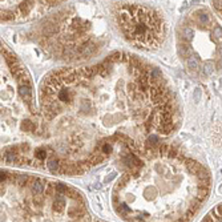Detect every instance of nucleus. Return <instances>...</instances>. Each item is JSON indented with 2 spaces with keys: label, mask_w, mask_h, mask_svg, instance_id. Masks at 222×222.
Instances as JSON below:
<instances>
[{
  "label": "nucleus",
  "mask_w": 222,
  "mask_h": 222,
  "mask_svg": "<svg viewBox=\"0 0 222 222\" xmlns=\"http://www.w3.org/2000/svg\"><path fill=\"white\" fill-rule=\"evenodd\" d=\"M41 129L17 165L81 176L114 152L121 158L162 142L181 113L157 67L126 52L89 65L56 69L39 89Z\"/></svg>",
  "instance_id": "1"
},
{
  "label": "nucleus",
  "mask_w": 222,
  "mask_h": 222,
  "mask_svg": "<svg viewBox=\"0 0 222 222\" xmlns=\"http://www.w3.org/2000/svg\"><path fill=\"white\" fill-rule=\"evenodd\" d=\"M126 172L113 208L131 222H190L210 190L208 169L169 144H153L121 158Z\"/></svg>",
  "instance_id": "2"
},
{
  "label": "nucleus",
  "mask_w": 222,
  "mask_h": 222,
  "mask_svg": "<svg viewBox=\"0 0 222 222\" xmlns=\"http://www.w3.org/2000/svg\"><path fill=\"white\" fill-rule=\"evenodd\" d=\"M40 129L32 79L20 59L2 43V142L20 158L36 142Z\"/></svg>",
  "instance_id": "3"
},
{
  "label": "nucleus",
  "mask_w": 222,
  "mask_h": 222,
  "mask_svg": "<svg viewBox=\"0 0 222 222\" xmlns=\"http://www.w3.org/2000/svg\"><path fill=\"white\" fill-rule=\"evenodd\" d=\"M33 40L53 59L80 61L102 51L108 29L96 6L77 3L44 19L33 29Z\"/></svg>",
  "instance_id": "4"
},
{
  "label": "nucleus",
  "mask_w": 222,
  "mask_h": 222,
  "mask_svg": "<svg viewBox=\"0 0 222 222\" xmlns=\"http://www.w3.org/2000/svg\"><path fill=\"white\" fill-rule=\"evenodd\" d=\"M120 35L133 47L154 51L166 36V24L158 9L137 3H120L112 9Z\"/></svg>",
  "instance_id": "5"
},
{
  "label": "nucleus",
  "mask_w": 222,
  "mask_h": 222,
  "mask_svg": "<svg viewBox=\"0 0 222 222\" xmlns=\"http://www.w3.org/2000/svg\"><path fill=\"white\" fill-rule=\"evenodd\" d=\"M68 0H0L3 23H27L47 15Z\"/></svg>",
  "instance_id": "6"
},
{
  "label": "nucleus",
  "mask_w": 222,
  "mask_h": 222,
  "mask_svg": "<svg viewBox=\"0 0 222 222\" xmlns=\"http://www.w3.org/2000/svg\"><path fill=\"white\" fill-rule=\"evenodd\" d=\"M201 222H222V204L210 210Z\"/></svg>",
  "instance_id": "7"
}]
</instances>
